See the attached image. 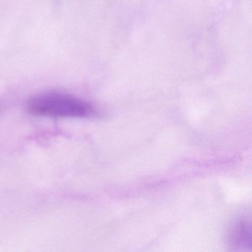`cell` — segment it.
<instances>
[{
	"instance_id": "1",
	"label": "cell",
	"mask_w": 252,
	"mask_h": 252,
	"mask_svg": "<svg viewBox=\"0 0 252 252\" xmlns=\"http://www.w3.org/2000/svg\"><path fill=\"white\" fill-rule=\"evenodd\" d=\"M27 110L35 116L55 118H89L96 114L88 101L70 94L45 92L32 97Z\"/></svg>"
},
{
	"instance_id": "2",
	"label": "cell",
	"mask_w": 252,
	"mask_h": 252,
	"mask_svg": "<svg viewBox=\"0 0 252 252\" xmlns=\"http://www.w3.org/2000/svg\"><path fill=\"white\" fill-rule=\"evenodd\" d=\"M229 240L233 246L237 247L251 246L252 232L250 224L243 220L237 221L230 231Z\"/></svg>"
}]
</instances>
